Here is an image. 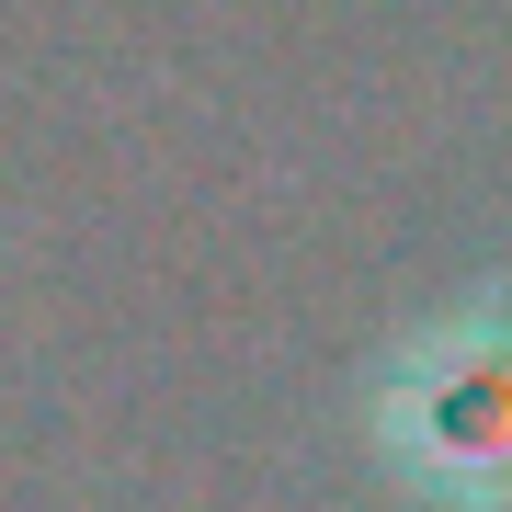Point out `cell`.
Instances as JSON below:
<instances>
[{
  "label": "cell",
  "instance_id": "cell-1",
  "mask_svg": "<svg viewBox=\"0 0 512 512\" xmlns=\"http://www.w3.org/2000/svg\"><path fill=\"white\" fill-rule=\"evenodd\" d=\"M365 433L421 512H512V274L421 308L376 353Z\"/></svg>",
  "mask_w": 512,
  "mask_h": 512
}]
</instances>
